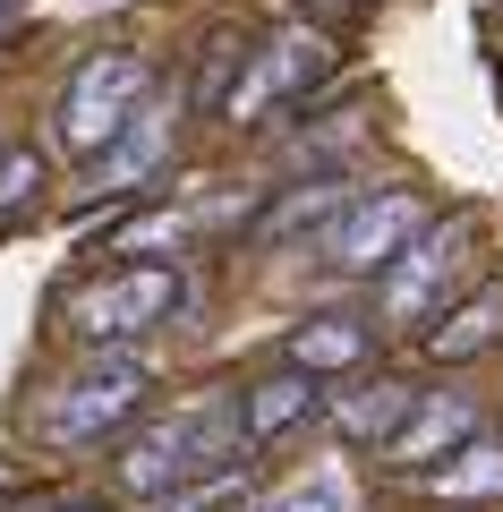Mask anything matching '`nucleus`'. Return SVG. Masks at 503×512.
<instances>
[{
  "mask_svg": "<svg viewBox=\"0 0 503 512\" xmlns=\"http://www.w3.org/2000/svg\"><path fill=\"white\" fill-rule=\"evenodd\" d=\"M239 402H180V410H154L137 419V436L120 444V487L137 504H162V495L197 487L214 470H239Z\"/></svg>",
  "mask_w": 503,
  "mask_h": 512,
  "instance_id": "obj_1",
  "label": "nucleus"
},
{
  "mask_svg": "<svg viewBox=\"0 0 503 512\" xmlns=\"http://www.w3.org/2000/svg\"><path fill=\"white\" fill-rule=\"evenodd\" d=\"M180 299H188V274L180 265H111V274H94V282H77L69 299H60V333H69L77 350H137L154 325H171L180 316Z\"/></svg>",
  "mask_w": 503,
  "mask_h": 512,
  "instance_id": "obj_2",
  "label": "nucleus"
},
{
  "mask_svg": "<svg viewBox=\"0 0 503 512\" xmlns=\"http://www.w3.org/2000/svg\"><path fill=\"white\" fill-rule=\"evenodd\" d=\"M145 94H154V52H137V43H111V52L77 60L69 86H60V103H52V146L69 154V163L111 154L120 128L145 111Z\"/></svg>",
  "mask_w": 503,
  "mask_h": 512,
  "instance_id": "obj_3",
  "label": "nucleus"
},
{
  "mask_svg": "<svg viewBox=\"0 0 503 512\" xmlns=\"http://www.w3.org/2000/svg\"><path fill=\"white\" fill-rule=\"evenodd\" d=\"M145 402H154V367L137 359V350H111V359L77 367L69 384H52L35 402V444H103L120 436L128 419H145Z\"/></svg>",
  "mask_w": 503,
  "mask_h": 512,
  "instance_id": "obj_4",
  "label": "nucleus"
},
{
  "mask_svg": "<svg viewBox=\"0 0 503 512\" xmlns=\"http://www.w3.org/2000/svg\"><path fill=\"white\" fill-rule=\"evenodd\" d=\"M469 256H478V214H435L410 248L393 256V274L376 282V316L384 325H435L461 299Z\"/></svg>",
  "mask_w": 503,
  "mask_h": 512,
  "instance_id": "obj_5",
  "label": "nucleus"
},
{
  "mask_svg": "<svg viewBox=\"0 0 503 512\" xmlns=\"http://www.w3.org/2000/svg\"><path fill=\"white\" fill-rule=\"evenodd\" d=\"M427 222H435V214H427L418 188H367V197L316 239V256H324V274H342V282H367V274L384 282V274H393V256L410 248Z\"/></svg>",
  "mask_w": 503,
  "mask_h": 512,
  "instance_id": "obj_6",
  "label": "nucleus"
},
{
  "mask_svg": "<svg viewBox=\"0 0 503 512\" xmlns=\"http://www.w3.org/2000/svg\"><path fill=\"white\" fill-rule=\"evenodd\" d=\"M324 77H333V35H316V26H273V35L248 52V77H239V94H231L222 120H231V128H256L265 111L299 103V94L324 86Z\"/></svg>",
  "mask_w": 503,
  "mask_h": 512,
  "instance_id": "obj_7",
  "label": "nucleus"
},
{
  "mask_svg": "<svg viewBox=\"0 0 503 512\" xmlns=\"http://www.w3.org/2000/svg\"><path fill=\"white\" fill-rule=\"evenodd\" d=\"M478 436H486V419H478L469 393H427V402L410 410V427L384 444V461H393L401 478H427V470H444L452 453H469Z\"/></svg>",
  "mask_w": 503,
  "mask_h": 512,
  "instance_id": "obj_8",
  "label": "nucleus"
},
{
  "mask_svg": "<svg viewBox=\"0 0 503 512\" xmlns=\"http://www.w3.org/2000/svg\"><path fill=\"white\" fill-rule=\"evenodd\" d=\"M359 197H367V188H350L342 171H316V180L282 188V197H273L265 214L248 222V239H256V248H299V239H324V231H333V222H342Z\"/></svg>",
  "mask_w": 503,
  "mask_h": 512,
  "instance_id": "obj_9",
  "label": "nucleus"
},
{
  "mask_svg": "<svg viewBox=\"0 0 503 512\" xmlns=\"http://www.w3.org/2000/svg\"><path fill=\"white\" fill-rule=\"evenodd\" d=\"M427 402V384L410 376H350V393H333V427H342V444H393L401 427H410V410Z\"/></svg>",
  "mask_w": 503,
  "mask_h": 512,
  "instance_id": "obj_10",
  "label": "nucleus"
},
{
  "mask_svg": "<svg viewBox=\"0 0 503 512\" xmlns=\"http://www.w3.org/2000/svg\"><path fill=\"white\" fill-rule=\"evenodd\" d=\"M231 402H239V436H248V444H273V436H290V427L316 419L324 393H316V376H299V367H265V376L239 384Z\"/></svg>",
  "mask_w": 503,
  "mask_h": 512,
  "instance_id": "obj_11",
  "label": "nucleus"
},
{
  "mask_svg": "<svg viewBox=\"0 0 503 512\" xmlns=\"http://www.w3.org/2000/svg\"><path fill=\"white\" fill-rule=\"evenodd\" d=\"M376 359V325H359V316H307V325H290L282 342V367H299V376H359V367Z\"/></svg>",
  "mask_w": 503,
  "mask_h": 512,
  "instance_id": "obj_12",
  "label": "nucleus"
},
{
  "mask_svg": "<svg viewBox=\"0 0 503 512\" xmlns=\"http://www.w3.org/2000/svg\"><path fill=\"white\" fill-rule=\"evenodd\" d=\"M486 350H503V282H478V291H461V299H452V308L427 325V359H435V367L486 359Z\"/></svg>",
  "mask_w": 503,
  "mask_h": 512,
  "instance_id": "obj_13",
  "label": "nucleus"
},
{
  "mask_svg": "<svg viewBox=\"0 0 503 512\" xmlns=\"http://www.w3.org/2000/svg\"><path fill=\"white\" fill-rule=\"evenodd\" d=\"M162 154H171V120H162V111H137V120L120 128V146L94 154L86 205H111V197H128V188H145V180L162 171Z\"/></svg>",
  "mask_w": 503,
  "mask_h": 512,
  "instance_id": "obj_14",
  "label": "nucleus"
},
{
  "mask_svg": "<svg viewBox=\"0 0 503 512\" xmlns=\"http://www.w3.org/2000/svg\"><path fill=\"white\" fill-rule=\"evenodd\" d=\"M248 52L256 43L239 35V26H214L205 35V52H197V69H188V111H231V94H239V77H248Z\"/></svg>",
  "mask_w": 503,
  "mask_h": 512,
  "instance_id": "obj_15",
  "label": "nucleus"
},
{
  "mask_svg": "<svg viewBox=\"0 0 503 512\" xmlns=\"http://www.w3.org/2000/svg\"><path fill=\"white\" fill-rule=\"evenodd\" d=\"M418 487L435 504H503V436H478L469 453H452L444 470H427Z\"/></svg>",
  "mask_w": 503,
  "mask_h": 512,
  "instance_id": "obj_16",
  "label": "nucleus"
},
{
  "mask_svg": "<svg viewBox=\"0 0 503 512\" xmlns=\"http://www.w3.org/2000/svg\"><path fill=\"white\" fill-rule=\"evenodd\" d=\"M256 512H350V478L342 470H316V478H290V487H273Z\"/></svg>",
  "mask_w": 503,
  "mask_h": 512,
  "instance_id": "obj_17",
  "label": "nucleus"
},
{
  "mask_svg": "<svg viewBox=\"0 0 503 512\" xmlns=\"http://www.w3.org/2000/svg\"><path fill=\"white\" fill-rule=\"evenodd\" d=\"M231 504H248V461L197 478V487H180V495H162V504H145V512H231Z\"/></svg>",
  "mask_w": 503,
  "mask_h": 512,
  "instance_id": "obj_18",
  "label": "nucleus"
},
{
  "mask_svg": "<svg viewBox=\"0 0 503 512\" xmlns=\"http://www.w3.org/2000/svg\"><path fill=\"white\" fill-rule=\"evenodd\" d=\"M35 197H43V154L35 146H9V154H0V222L35 214Z\"/></svg>",
  "mask_w": 503,
  "mask_h": 512,
  "instance_id": "obj_19",
  "label": "nucleus"
},
{
  "mask_svg": "<svg viewBox=\"0 0 503 512\" xmlns=\"http://www.w3.org/2000/svg\"><path fill=\"white\" fill-rule=\"evenodd\" d=\"M324 9H342V0H324Z\"/></svg>",
  "mask_w": 503,
  "mask_h": 512,
  "instance_id": "obj_20",
  "label": "nucleus"
},
{
  "mask_svg": "<svg viewBox=\"0 0 503 512\" xmlns=\"http://www.w3.org/2000/svg\"><path fill=\"white\" fill-rule=\"evenodd\" d=\"M0 9H9V0H0Z\"/></svg>",
  "mask_w": 503,
  "mask_h": 512,
  "instance_id": "obj_21",
  "label": "nucleus"
}]
</instances>
